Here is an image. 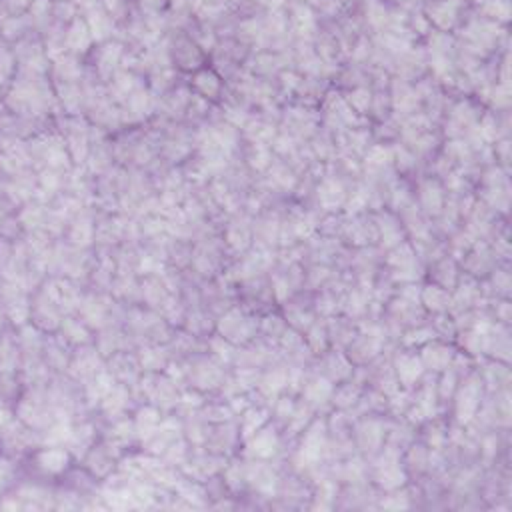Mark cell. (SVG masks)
Returning a JSON list of instances; mask_svg holds the SVG:
<instances>
[{
	"mask_svg": "<svg viewBox=\"0 0 512 512\" xmlns=\"http://www.w3.org/2000/svg\"><path fill=\"white\" fill-rule=\"evenodd\" d=\"M480 373V371H478ZM482 382L484 386H489L491 391H500V388H506L509 382H511V371H509V362H489L484 368H482Z\"/></svg>",
	"mask_w": 512,
	"mask_h": 512,
	"instance_id": "obj_26",
	"label": "cell"
},
{
	"mask_svg": "<svg viewBox=\"0 0 512 512\" xmlns=\"http://www.w3.org/2000/svg\"><path fill=\"white\" fill-rule=\"evenodd\" d=\"M454 353H456L454 346H451L446 340L434 338V340H431V342H426V344L420 346V360H422V364H424L426 371L440 375L442 371L449 368Z\"/></svg>",
	"mask_w": 512,
	"mask_h": 512,
	"instance_id": "obj_9",
	"label": "cell"
},
{
	"mask_svg": "<svg viewBox=\"0 0 512 512\" xmlns=\"http://www.w3.org/2000/svg\"><path fill=\"white\" fill-rule=\"evenodd\" d=\"M429 22H434L438 30L446 32L458 20V2L456 0H438L429 8Z\"/></svg>",
	"mask_w": 512,
	"mask_h": 512,
	"instance_id": "obj_19",
	"label": "cell"
},
{
	"mask_svg": "<svg viewBox=\"0 0 512 512\" xmlns=\"http://www.w3.org/2000/svg\"><path fill=\"white\" fill-rule=\"evenodd\" d=\"M215 353H217L218 358H222V360H233V358H235L233 342L226 340V338H218V340H215Z\"/></svg>",
	"mask_w": 512,
	"mask_h": 512,
	"instance_id": "obj_51",
	"label": "cell"
},
{
	"mask_svg": "<svg viewBox=\"0 0 512 512\" xmlns=\"http://www.w3.org/2000/svg\"><path fill=\"white\" fill-rule=\"evenodd\" d=\"M458 380H460V378L454 375L451 368H446V371L440 373L438 384H436V394H438V400H440V402L453 398L454 391H456V386H458Z\"/></svg>",
	"mask_w": 512,
	"mask_h": 512,
	"instance_id": "obj_45",
	"label": "cell"
},
{
	"mask_svg": "<svg viewBox=\"0 0 512 512\" xmlns=\"http://www.w3.org/2000/svg\"><path fill=\"white\" fill-rule=\"evenodd\" d=\"M366 157H364V164L366 168L371 170H388L394 164V146H388L384 142H378V144H373L368 146L366 150Z\"/></svg>",
	"mask_w": 512,
	"mask_h": 512,
	"instance_id": "obj_23",
	"label": "cell"
},
{
	"mask_svg": "<svg viewBox=\"0 0 512 512\" xmlns=\"http://www.w3.org/2000/svg\"><path fill=\"white\" fill-rule=\"evenodd\" d=\"M291 24L296 30L298 37H311L316 28V19L313 8L304 2L295 4L291 10Z\"/></svg>",
	"mask_w": 512,
	"mask_h": 512,
	"instance_id": "obj_27",
	"label": "cell"
},
{
	"mask_svg": "<svg viewBox=\"0 0 512 512\" xmlns=\"http://www.w3.org/2000/svg\"><path fill=\"white\" fill-rule=\"evenodd\" d=\"M280 451V436L273 426H262L250 438H246V454L255 460H268Z\"/></svg>",
	"mask_w": 512,
	"mask_h": 512,
	"instance_id": "obj_8",
	"label": "cell"
},
{
	"mask_svg": "<svg viewBox=\"0 0 512 512\" xmlns=\"http://www.w3.org/2000/svg\"><path fill=\"white\" fill-rule=\"evenodd\" d=\"M434 338H436V335H434L433 326H413L411 331H406L402 335V344L406 348H414V346L420 348L422 344L431 342Z\"/></svg>",
	"mask_w": 512,
	"mask_h": 512,
	"instance_id": "obj_38",
	"label": "cell"
},
{
	"mask_svg": "<svg viewBox=\"0 0 512 512\" xmlns=\"http://www.w3.org/2000/svg\"><path fill=\"white\" fill-rule=\"evenodd\" d=\"M286 378H288V366L275 364L264 375H260L256 388L260 391V394L264 398H268L270 404H273L276 396H280V394L286 391Z\"/></svg>",
	"mask_w": 512,
	"mask_h": 512,
	"instance_id": "obj_16",
	"label": "cell"
},
{
	"mask_svg": "<svg viewBox=\"0 0 512 512\" xmlns=\"http://www.w3.org/2000/svg\"><path fill=\"white\" fill-rule=\"evenodd\" d=\"M494 316H496V322H500V324H509L511 322V304H509L506 298H502L500 302H496Z\"/></svg>",
	"mask_w": 512,
	"mask_h": 512,
	"instance_id": "obj_53",
	"label": "cell"
},
{
	"mask_svg": "<svg viewBox=\"0 0 512 512\" xmlns=\"http://www.w3.org/2000/svg\"><path fill=\"white\" fill-rule=\"evenodd\" d=\"M346 186L344 182L338 177H324L320 180L318 188H316V198H318V204L322 206V210L336 215V210H340L344 206V200H346Z\"/></svg>",
	"mask_w": 512,
	"mask_h": 512,
	"instance_id": "obj_10",
	"label": "cell"
},
{
	"mask_svg": "<svg viewBox=\"0 0 512 512\" xmlns=\"http://www.w3.org/2000/svg\"><path fill=\"white\" fill-rule=\"evenodd\" d=\"M218 331H220L222 338L230 340L233 344H246L258 333V318L235 308L220 318Z\"/></svg>",
	"mask_w": 512,
	"mask_h": 512,
	"instance_id": "obj_3",
	"label": "cell"
},
{
	"mask_svg": "<svg viewBox=\"0 0 512 512\" xmlns=\"http://www.w3.org/2000/svg\"><path fill=\"white\" fill-rule=\"evenodd\" d=\"M420 304L426 313H449L451 308V291L442 288L436 282H429L420 288Z\"/></svg>",
	"mask_w": 512,
	"mask_h": 512,
	"instance_id": "obj_17",
	"label": "cell"
},
{
	"mask_svg": "<svg viewBox=\"0 0 512 512\" xmlns=\"http://www.w3.org/2000/svg\"><path fill=\"white\" fill-rule=\"evenodd\" d=\"M326 333H328V340L333 348H346L356 335L353 322L344 318H336V316H333L331 322L326 324Z\"/></svg>",
	"mask_w": 512,
	"mask_h": 512,
	"instance_id": "obj_25",
	"label": "cell"
},
{
	"mask_svg": "<svg viewBox=\"0 0 512 512\" xmlns=\"http://www.w3.org/2000/svg\"><path fill=\"white\" fill-rule=\"evenodd\" d=\"M382 348H384V340H380L376 336L356 333L355 338L351 340V344L346 346V356L356 366H366V364H373L380 356Z\"/></svg>",
	"mask_w": 512,
	"mask_h": 512,
	"instance_id": "obj_7",
	"label": "cell"
},
{
	"mask_svg": "<svg viewBox=\"0 0 512 512\" xmlns=\"http://www.w3.org/2000/svg\"><path fill=\"white\" fill-rule=\"evenodd\" d=\"M336 494H338V486L333 478H324L318 489H316V509H333V504L336 502Z\"/></svg>",
	"mask_w": 512,
	"mask_h": 512,
	"instance_id": "obj_39",
	"label": "cell"
},
{
	"mask_svg": "<svg viewBox=\"0 0 512 512\" xmlns=\"http://www.w3.org/2000/svg\"><path fill=\"white\" fill-rule=\"evenodd\" d=\"M486 19L494 22H506L511 19V0H482Z\"/></svg>",
	"mask_w": 512,
	"mask_h": 512,
	"instance_id": "obj_43",
	"label": "cell"
},
{
	"mask_svg": "<svg viewBox=\"0 0 512 512\" xmlns=\"http://www.w3.org/2000/svg\"><path fill=\"white\" fill-rule=\"evenodd\" d=\"M454 420L458 426H469L476 420V414L482 408L484 382L478 371H471L458 380L454 391Z\"/></svg>",
	"mask_w": 512,
	"mask_h": 512,
	"instance_id": "obj_1",
	"label": "cell"
},
{
	"mask_svg": "<svg viewBox=\"0 0 512 512\" xmlns=\"http://www.w3.org/2000/svg\"><path fill=\"white\" fill-rule=\"evenodd\" d=\"M424 275V268H422V262L420 258L414 260L406 266H400V268H391V280L394 284H411V282H418Z\"/></svg>",
	"mask_w": 512,
	"mask_h": 512,
	"instance_id": "obj_35",
	"label": "cell"
},
{
	"mask_svg": "<svg viewBox=\"0 0 512 512\" xmlns=\"http://www.w3.org/2000/svg\"><path fill=\"white\" fill-rule=\"evenodd\" d=\"M438 394H436V384L433 382H424L413 398H411V404L406 408V422L411 424H422V422H429L434 420V416L438 414Z\"/></svg>",
	"mask_w": 512,
	"mask_h": 512,
	"instance_id": "obj_4",
	"label": "cell"
},
{
	"mask_svg": "<svg viewBox=\"0 0 512 512\" xmlns=\"http://www.w3.org/2000/svg\"><path fill=\"white\" fill-rule=\"evenodd\" d=\"M431 278H433V282L440 284L442 288L453 291L456 282H458V268H456L454 258H449V256L436 258L434 264L431 266Z\"/></svg>",
	"mask_w": 512,
	"mask_h": 512,
	"instance_id": "obj_21",
	"label": "cell"
},
{
	"mask_svg": "<svg viewBox=\"0 0 512 512\" xmlns=\"http://www.w3.org/2000/svg\"><path fill=\"white\" fill-rule=\"evenodd\" d=\"M393 371L398 384L406 391H413L426 373V368L420 360V355H416L413 351H404V353H398L394 356Z\"/></svg>",
	"mask_w": 512,
	"mask_h": 512,
	"instance_id": "obj_6",
	"label": "cell"
},
{
	"mask_svg": "<svg viewBox=\"0 0 512 512\" xmlns=\"http://www.w3.org/2000/svg\"><path fill=\"white\" fill-rule=\"evenodd\" d=\"M418 202H420V208L424 215L429 217H438L444 206H446V193H444V186L434 180V178H426L420 182L418 186Z\"/></svg>",
	"mask_w": 512,
	"mask_h": 512,
	"instance_id": "obj_11",
	"label": "cell"
},
{
	"mask_svg": "<svg viewBox=\"0 0 512 512\" xmlns=\"http://www.w3.org/2000/svg\"><path fill=\"white\" fill-rule=\"evenodd\" d=\"M324 291L315 298V308L318 315L326 316V318H333L336 316L340 311H342V298L344 295L338 293V291H328L326 286H322Z\"/></svg>",
	"mask_w": 512,
	"mask_h": 512,
	"instance_id": "obj_30",
	"label": "cell"
},
{
	"mask_svg": "<svg viewBox=\"0 0 512 512\" xmlns=\"http://www.w3.org/2000/svg\"><path fill=\"white\" fill-rule=\"evenodd\" d=\"M328 451V426L324 418H315L304 429L300 446L295 454V466L298 471H315Z\"/></svg>",
	"mask_w": 512,
	"mask_h": 512,
	"instance_id": "obj_2",
	"label": "cell"
},
{
	"mask_svg": "<svg viewBox=\"0 0 512 512\" xmlns=\"http://www.w3.org/2000/svg\"><path fill=\"white\" fill-rule=\"evenodd\" d=\"M346 102H348V106L355 110L356 115H366V112H371L373 110V90L371 88H366V86H355L346 97Z\"/></svg>",
	"mask_w": 512,
	"mask_h": 512,
	"instance_id": "obj_32",
	"label": "cell"
},
{
	"mask_svg": "<svg viewBox=\"0 0 512 512\" xmlns=\"http://www.w3.org/2000/svg\"><path fill=\"white\" fill-rule=\"evenodd\" d=\"M270 408L268 406H248L244 413H242V422H240V436L246 440L250 438L256 431H260L262 426L268 424L270 420Z\"/></svg>",
	"mask_w": 512,
	"mask_h": 512,
	"instance_id": "obj_22",
	"label": "cell"
},
{
	"mask_svg": "<svg viewBox=\"0 0 512 512\" xmlns=\"http://www.w3.org/2000/svg\"><path fill=\"white\" fill-rule=\"evenodd\" d=\"M360 396H362V386L356 382V380H344V382H340V386L336 388L335 386V393H333V398H331V402L335 404L338 411H348V408H353L355 404H358V400H360Z\"/></svg>",
	"mask_w": 512,
	"mask_h": 512,
	"instance_id": "obj_24",
	"label": "cell"
},
{
	"mask_svg": "<svg viewBox=\"0 0 512 512\" xmlns=\"http://www.w3.org/2000/svg\"><path fill=\"white\" fill-rule=\"evenodd\" d=\"M296 408V402L293 396H286V394L282 393L280 396H276L275 402L270 404V414L275 416L278 422H282V424H286L288 420H291V416L295 413Z\"/></svg>",
	"mask_w": 512,
	"mask_h": 512,
	"instance_id": "obj_40",
	"label": "cell"
},
{
	"mask_svg": "<svg viewBox=\"0 0 512 512\" xmlns=\"http://www.w3.org/2000/svg\"><path fill=\"white\" fill-rule=\"evenodd\" d=\"M226 478H228V484H230V486L238 489V486H242L244 480H246V469L240 466V464H238V466H230L228 473H226Z\"/></svg>",
	"mask_w": 512,
	"mask_h": 512,
	"instance_id": "obj_52",
	"label": "cell"
},
{
	"mask_svg": "<svg viewBox=\"0 0 512 512\" xmlns=\"http://www.w3.org/2000/svg\"><path fill=\"white\" fill-rule=\"evenodd\" d=\"M304 342L308 346V351L313 355H324L331 348V340H328V333H326V324H318L313 322L306 331H304Z\"/></svg>",
	"mask_w": 512,
	"mask_h": 512,
	"instance_id": "obj_29",
	"label": "cell"
},
{
	"mask_svg": "<svg viewBox=\"0 0 512 512\" xmlns=\"http://www.w3.org/2000/svg\"><path fill=\"white\" fill-rule=\"evenodd\" d=\"M393 494H388L386 498H382V502H380V506L382 509H386V511H404V509H408L411 506V502H408V494L404 493H396V491H391Z\"/></svg>",
	"mask_w": 512,
	"mask_h": 512,
	"instance_id": "obj_50",
	"label": "cell"
},
{
	"mask_svg": "<svg viewBox=\"0 0 512 512\" xmlns=\"http://www.w3.org/2000/svg\"><path fill=\"white\" fill-rule=\"evenodd\" d=\"M386 434H388V426L384 424V420L376 418V416H366L364 420H360L355 429V440L356 446L362 453L376 454L386 442Z\"/></svg>",
	"mask_w": 512,
	"mask_h": 512,
	"instance_id": "obj_5",
	"label": "cell"
},
{
	"mask_svg": "<svg viewBox=\"0 0 512 512\" xmlns=\"http://www.w3.org/2000/svg\"><path fill=\"white\" fill-rule=\"evenodd\" d=\"M270 182L280 190H293L298 182L296 173L288 164H270Z\"/></svg>",
	"mask_w": 512,
	"mask_h": 512,
	"instance_id": "obj_34",
	"label": "cell"
},
{
	"mask_svg": "<svg viewBox=\"0 0 512 512\" xmlns=\"http://www.w3.org/2000/svg\"><path fill=\"white\" fill-rule=\"evenodd\" d=\"M491 284H493L494 295L509 298V295H511V275L506 270H493Z\"/></svg>",
	"mask_w": 512,
	"mask_h": 512,
	"instance_id": "obj_48",
	"label": "cell"
},
{
	"mask_svg": "<svg viewBox=\"0 0 512 512\" xmlns=\"http://www.w3.org/2000/svg\"><path fill=\"white\" fill-rule=\"evenodd\" d=\"M449 429L444 426V424H440V422H431L429 424V429H426V446L431 449V451H440V449H444V444H446V440H449Z\"/></svg>",
	"mask_w": 512,
	"mask_h": 512,
	"instance_id": "obj_44",
	"label": "cell"
},
{
	"mask_svg": "<svg viewBox=\"0 0 512 512\" xmlns=\"http://www.w3.org/2000/svg\"><path fill=\"white\" fill-rule=\"evenodd\" d=\"M195 86H197V90L202 95V97H206V99H215L218 92H220V79H218L217 72H213V70H202V72H198L197 77H195Z\"/></svg>",
	"mask_w": 512,
	"mask_h": 512,
	"instance_id": "obj_36",
	"label": "cell"
},
{
	"mask_svg": "<svg viewBox=\"0 0 512 512\" xmlns=\"http://www.w3.org/2000/svg\"><path fill=\"white\" fill-rule=\"evenodd\" d=\"M366 19L371 20L373 26H384L388 19H391V12L386 10L384 2L382 0H368L366 2Z\"/></svg>",
	"mask_w": 512,
	"mask_h": 512,
	"instance_id": "obj_47",
	"label": "cell"
},
{
	"mask_svg": "<svg viewBox=\"0 0 512 512\" xmlns=\"http://www.w3.org/2000/svg\"><path fill=\"white\" fill-rule=\"evenodd\" d=\"M88 30H90V35L95 39H102L110 30L108 14H104V12H92V17L88 20Z\"/></svg>",
	"mask_w": 512,
	"mask_h": 512,
	"instance_id": "obj_49",
	"label": "cell"
},
{
	"mask_svg": "<svg viewBox=\"0 0 512 512\" xmlns=\"http://www.w3.org/2000/svg\"><path fill=\"white\" fill-rule=\"evenodd\" d=\"M320 356H322V368H324L322 375L326 376V378H331L336 384L353 378V375H355V364L351 362V358L344 355L340 348H336L333 353L326 351L324 355Z\"/></svg>",
	"mask_w": 512,
	"mask_h": 512,
	"instance_id": "obj_13",
	"label": "cell"
},
{
	"mask_svg": "<svg viewBox=\"0 0 512 512\" xmlns=\"http://www.w3.org/2000/svg\"><path fill=\"white\" fill-rule=\"evenodd\" d=\"M228 244L237 250V253H244L248 246H250V240H253V235H250V228L246 224H235L228 228Z\"/></svg>",
	"mask_w": 512,
	"mask_h": 512,
	"instance_id": "obj_42",
	"label": "cell"
},
{
	"mask_svg": "<svg viewBox=\"0 0 512 512\" xmlns=\"http://www.w3.org/2000/svg\"><path fill=\"white\" fill-rule=\"evenodd\" d=\"M92 40V35L88 30V24L82 22V20H75L72 26L68 28V35H66V44L72 48V50H86L88 44Z\"/></svg>",
	"mask_w": 512,
	"mask_h": 512,
	"instance_id": "obj_33",
	"label": "cell"
},
{
	"mask_svg": "<svg viewBox=\"0 0 512 512\" xmlns=\"http://www.w3.org/2000/svg\"><path fill=\"white\" fill-rule=\"evenodd\" d=\"M286 328H288V324H286L284 316L276 315V313H266L258 320V333L262 335L264 340H268L273 344L278 342V338L284 335Z\"/></svg>",
	"mask_w": 512,
	"mask_h": 512,
	"instance_id": "obj_28",
	"label": "cell"
},
{
	"mask_svg": "<svg viewBox=\"0 0 512 512\" xmlns=\"http://www.w3.org/2000/svg\"><path fill=\"white\" fill-rule=\"evenodd\" d=\"M414 260H418V255L414 250V246L411 242L402 240L400 244H396L393 248H388V255H386V264L391 268H400V266H406Z\"/></svg>",
	"mask_w": 512,
	"mask_h": 512,
	"instance_id": "obj_31",
	"label": "cell"
},
{
	"mask_svg": "<svg viewBox=\"0 0 512 512\" xmlns=\"http://www.w3.org/2000/svg\"><path fill=\"white\" fill-rule=\"evenodd\" d=\"M335 393V382L324 375H316L313 378H306L304 386H302V400L311 406V408H320L324 404L331 402Z\"/></svg>",
	"mask_w": 512,
	"mask_h": 512,
	"instance_id": "obj_12",
	"label": "cell"
},
{
	"mask_svg": "<svg viewBox=\"0 0 512 512\" xmlns=\"http://www.w3.org/2000/svg\"><path fill=\"white\" fill-rule=\"evenodd\" d=\"M376 222V233H378V240L380 244L388 250L396 244H400L404 238H406V230L402 226V222L394 217L393 213H380L375 218Z\"/></svg>",
	"mask_w": 512,
	"mask_h": 512,
	"instance_id": "obj_15",
	"label": "cell"
},
{
	"mask_svg": "<svg viewBox=\"0 0 512 512\" xmlns=\"http://www.w3.org/2000/svg\"><path fill=\"white\" fill-rule=\"evenodd\" d=\"M313 416V408L302 400V402H296V408L293 416H291V420L286 422V431H291V434H302L304 433V429L311 424V418Z\"/></svg>",
	"mask_w": 512,
	"mask_h": 512,
	"instance_id": "obj_37",
	"label": "cell"
},
{
	"mask_svg": "<svg viewBox=\"0 0 512 512\" xmlns=\"http://www.w3.org/2000/svg\"><path fill=\"white\" fill-rule=\"evenodd\" d=\"M104 8H106V14H117L124 8V0H102Z\"/></svg>",
	"mask_w": 512,
	"mask_h": 512,
	"instance_id": "obj_54",
	"label": "cell"
},
{
	"mask_svg": "<svg viewBox=\"0 0 512 512\" xmlns=\"http://www.w3.org/2000/svg\"><path fill=\"white\" fill-rule=\"evenodd\" d=\"M246 480L255 486L256 493L262 496H275L278 476L264 460H255L250 462V466H246Z\"/></svg>",
	"mask_w": 512,
	"mask_h": 512,
	"instance_id": "obj_14",
	"label": "cell"
},
{
	"mask_svg": "<svg viewBox=\"0 0 512 512\" xmlns=\"http://www.w3.org/2000/svg\"><path fill=\"white\" fill-rule=\"evenodd\" d=\"M344 228V235L346 238L355 244V246H368L378 240V233H376V222L375 220H366L360 215H355L353 220L348 224L342 226Z\"/></svg>",
	"mask_w": 512,
	"mask_h": 512,
	"instance_id": "obj_18",
	"label": "cell"
},
{
	"mask_svg": "<svg viewBox=\"0 0 512 512\" xmlns=\"http://www.w3.org/2000/svg\"><path fill=\"white\" fill-rule=\"evenodd\" d=\"M364 473H366V466L360 458H351L346 464L340 466V478L353 484H358L364 478Z\"/></svg>",
	"mask_w": 512,
	"mask_h": 512,
	"instance_id": "obj_46",
	"label": "cell"
},
{
	"mask_svg": "<svg viewBox=\"0 0 512 512\" xmlns=\"http://www.w3.org/2000/svg\"><path fill=\"white\" fill-rule=\"evenodd\" d=\"M282 316H284L286 324L298 333H304L315 322V311H311L302 302H295L293 298L288 302H284V315Z\"/></svg>",
	"mask_w": 512,
	"mask_h": 512,
	"instance_id": "obj_20",
	"label": "cell"
},
{
	"mask_svg": "<svg viewBox=\"0 0 512 512\" xmlns=\"http://www.w3.org/2000/svg\"><path fill=\"white\" fill-rule=\"evenodd\" d=\"M431 326H433L436 338H442V340H446V342H449V338L453 340L454 336L458 335L453 315H449V313H438V315H434V322Z\"/></svg>",
	"mask_w": 512,
	"mask_h": 512,
	"instance_id": "obj_41",
	"label": "cell"
}]
</instances>
